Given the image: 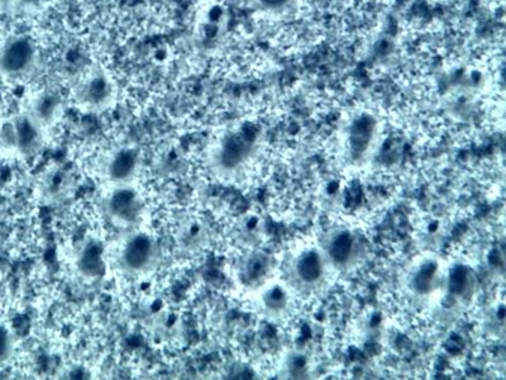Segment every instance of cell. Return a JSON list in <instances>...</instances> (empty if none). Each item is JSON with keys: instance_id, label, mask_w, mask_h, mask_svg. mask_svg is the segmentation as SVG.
<instances>
[{"instance_id": "6da1fadb", "label": "cell", "mask_w": 506, "mask_h": 380, "mask_svg": "<svg viewBox=\"0 0 506 380\" xmlns=\"http://www.w3.org/2000/svg\"><path fill=\"white\" fill-rule=\"evenodd\" d=\"M257 142V128L245 124L233 128L213 150L211 163L213 169L220 174L236 172L247 164L253 157V150Z\"/></svg>"}, {"instance_id": "7a4b0ae2", "label": "cell", "mask_w": 506, "mask_h": 380, "mask_svg": "<svg viewBox=\"0 0 506 380\" xmlns=\"http://www.w3.org/2000/svg\"><path fill=\"white\" fill-rule=\"evenodd\" d=\"M46 130L28 112L0 122V146L20 158L35 157L44 143Z\"/></svg>"}, {"instance_id": "3957f363", "label": "cell", "mask_w": 506, "mask_h": 380, "mask_svg": "<svg viewBox=\"0 0 506 380\" xmlns=\"http://www.w3.org/2000/svg\"><path fill=\"white\" fill-rule=\"evenodd\" d=\"M40 50L28 35H13L0 44V75L7 79L28 77L37 69Z\"/></svg>"}, {"instance_id": "277c9868", "label": "cell", "mask_w": 506, "mask_h": 380, "mask_svg": "<svg viewBox=\"0 0 506 380\" xmlns=\"http://www.w3.org/2000/svg\"><path fill=\"white\" fill-rule=\"evenodd\" d=\"M73 93L75 104L80 110L101 113L115 103L116 86L108 71L95 68L76 84Z\"/></svg>"}, {"instance_id": "5b68a950", "label": "cell", "mask_w": 506, "mask_h": 380, "mask_svg": "<svg viewBox=\"0 0 506 380\" xmlns=\"http://www.w3.org/2000/svg\"><path fill=\"white\" fill-rule=\"evenodd\" d=\"M143 199L139 190L132 184L110 187L104 199V212L110 222L123 229L139 224L143 214Z\"/></svg>"}, {"instance_id": "8992f818", "label": "cell", "mask_w": 506, "mask_h": 380, "mask_svg": "<svg viewBox=\"0 0 506 380\" xmlns=\"http://www.w3.org/2000/svg\"><path fill=\"white\" fill-rule=\"evenodd\" d=\"M160 247L154 236L146 232L134 233L122 248L123 271L130 275L151 273L160 262Z\"/></svg>"}, {"instance_id": "52a82bcc", "label": "cell", "mask_w": 506, "mask_h": 380, "mask_svg": "<svg viewBox=\"0 0 506 380\" xmlns=\"http://www.w3.org/2000/svg\"><path fill=\"white\" fill-rule=\"evenodd\" d=\"M141 166H142V160L137 150L122 148L108 158L103 173L109 187L132 184L139 175Z\"/></svg>"}, {"instance_id": "ba28073f", "label": "cell", "mask_w": 506, "mask_h": 380, "mask_svg": "<svg viewBox=\"0 0 506 380\" xmlns=\"http://www.w3.org/2000/svg\"><path fill=\"white\" fill-rule=\"evenodd\" d=\"M27 112L47 131L61 117L62 101L53 93H41L31 101Z\"/></svg>"}, {"instance_id": "9c48e42d", "label": "cell", "mask_w": 506, "mask_h": 380, "mask_svg": "<svg viewBox=\"0 0 506 380\" xmlns=\"http://www.w3.org/2000/svg\"><path fill=\"white\" fill-rule=\"evenodd\" d=\"M77 271L83 277L97 279L106 271L104 247L100 241L90 240L77 254Z\"/></svg>"}, {"instance_id": "30bf717a", "label": "cell", "mask_w": 506, "mask_h": 380, "mask_svg": "<svg viewBox=\"0 0 506 380\" xmlns=\"http://www.w3.org/2000/svg\"><path fill=\"white\" fill-rule=\"evenodd\" d=\"M296 0H251L257 11L268 14H283L295 4Z\"/></svg>"}, {"instance_id": "8fae6325", "label": "cell", "mask_w": 506, "mask_h": 380, "mask_svg": "<svg viewBox=\"0 0 506 380\" xmlns=\"http://www.w3.org/2000/svg\"><path fill=\"white\" fill-rule=\"evenodd\" d=\"M299 273H301L302 279L308 281L317 279L320 273L318 259L314 255L305 257L301 266H299Z\"/></svg>"}, {"instance_id": "7c38bea8", "label": "cell", "mask_w": 506, "mask_h": 380, "mask_svg": "<svg viewBox=\"0 0 506 380\" xmlns=\"http://www.w3.org/2000/svg\"><path fill=\"white\" fill-rule=\"evenodd\" d=\"M13 352V337L7 328L0 326V364L5 363Z\"/></svg>"}, {"instance_id": "4fadbf2b", "label": "cell", "mask_w": 506, "mask_h": 380, "mask_svg": "<svg viewBox=\"0 0 506 380\" xmlns=\"http://www.w3.org/2000/svg\"><path fill=\"white\" fill-rule=\"evenodd\" d=\"M349 250H351V240L349 236H341L332 247L331 254L334 260L342 262L349 255Z\"/></svg>"}]
</instances>
